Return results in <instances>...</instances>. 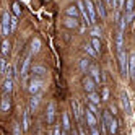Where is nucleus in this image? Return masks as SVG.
Segmentation results:
<instances>
[{"label": "nucleus", "mask_w": 135, "mask_h": 135, "mask_svg": "<svg viewBox=\"0 0 135 135\" xmlns=\"http://www.w3.org/2000/svg\"><path fill=\"white\" fill-rule=\"evenodd\" d=\"M78 135H85V132H83V129H81V127L78 129Z\"/></svg>", "instance_id": "obj_44"}, {"label": "nucleus", "mask_w": 135, "mask_h": 135, "mask_svg": "<svg viewBox=\"0 0 135 135\" xmlns=\"http://www.w3.org/2000/svg\"><path fill=\"white\" fill-rule=\"evenodd\" d=\"M133 33H135V28H133Z\"/></svg>", "instance_id": "obj_46"}, {"label": "nucleus", "mask_w": 135, "mask_h": 135, "mask_svg": "<svg viewBox=\"0 0 135 135\" xmlns=\"http://www.w3.org/2000/svg\"><path fill=\"white\" fill-rule=\"evenodd\" d=\"M115 46H117V51L120 52L122 47H124V33L117 31V36H115Z\"/></svg>", "instance_id": "obj_18"}, {"label": "nucleus", "mask_w": 135, "mask_h": 135, "mask_svg": "<svg viewBox=\"0 0 135 135\" xmlns=\"http://www.w3.org/2000/svg\"><path fill=\"white\" fill-rule=\"evenodd\" d=\"M88 109H90L93 114H96V112H98V108H96V104H93V103H90V104H88Z\"/></svg>", "instance_id": "obj_37"}, {"label": "nucleus", "mask_w": 135, "mask_h": 135, "mask_svg": "<svg viewBox=\"0 0 135 135\" xmlns=\"http://www.w3.org/2000/svg\"><path fill=\"white\" fill-rule=\"evenodd\" d=\"M41 88H42V80L41 78H33L31 83H30V86H28V90H30L31 94H37Z\"/></svg>", "instance_id": "obj_4"}, {"label": "nucleus", "mask_w": 135, "mask_h": 135, "mask_svg": "<svg viewBox=\"0 0 135 135\" xmlns=\"http://www.w3.org/2000/svg\"><path fill=\"white\" fill-rule=\"evenodd\" d=\"M23 129L25 130L30 129V111H25L23 112Z\"/></svg>", "instance_id": "obj_24"}, {"label": "nucleus", "mask_w": 135, "mask_h": 135, "mask_svg": "<svg viewBox=\"0 0 135 135\" xmlns=\"http://www.w3.org/2000/svg\"><path fill=\"white\" fill-rule=\"evenodd\" d=\"M13 133L15 135H21V130H20V125H18V124L13 125Z\"/></svg>", "instance_id": "obj_38"}, {"label": "nucleus", "mask_w": 135, "mask_h": 135, "mask_svg": "<svg viewBox=\"0 0 135 135\" xmlns=\"http://www.w3.org/2000/svg\"><path fill=\"white\" fill-rule=\"evenodd\" d=\"M88 99H90V103H93V104H99V94L98 93H88Z\"/></svg>", "instance_id": "obj_25"}, {"label": "nucleus", "mask_w": 135, "mask_h": 135, "mask_svg": "<svg viewBox=\"0 0 135 135\" xmlns=\"http://www.w3.org/2000/svg\"><path fill=\"white\" fill-rule=\"evenodd\" d=\"M90 34H91L93 37H99V36H101V30H99V28H98V26L94 25V26L91 28V31H90Z\"/></svg>", "instance_id": "obj_32"}, {"label": "nucleus", "mask_w": 135, "mask_h": 135, "mask_svg": "<svg viewBox=\"0 0 135 135\" xmlns=\"http://www.w3.org/2000/svg\"><path fill=\"white\" fill-rule=\"evenodd\" d=\"M83 86L88 93H94V80H91L90 76H85L83 78Z\"/></svg>", "instance_id": "obj_11"}, {"label": "nucleus", "mask_w": 135, "mask_h": 135, "mask_svg": "<svg viewBox=\"0 0 135 135\" xmlns=\"http://www.w3.org/2000/svg\"><path fill=\"white\" fill-rule=\"evenodd\" d=\"M0 47H2V54L3 55H8V52H10V42H8V39H5Z\"/></svg>", "instance_id": "obj_29"}, {"label": "nucleus", "mask_w": 135, "mask_h": 135, "mask_svg": "<svg viewBox=\"0 0 135 135\" xmlns=\"http://www.w3.org/2000/svg\"><path fill=\"white\" fill-rule=\"evenodd\" d=\"M5 70H7V62H5V59L2 57V59H0V76L5 75Z\"/></svg>", "instance_id": "obj_35"}, {"label": "nucleus", "mask_w": 135, "mask_h": 135, "mask_svg": "<svg viewBox=\"0 0 135 135\" xmlns=\"http://www.w3.org/2000/svg\"><path fill=\"white\" fill-rule=\"evenodd\" d=\"M16 25H18V20H16V16H12V31H15Z\"/></svg>", "instance_id": "obj_39"}, {"label": "nucleus", "mask_w": 135, "mask_h": 135, "mask_svg": "<svg viewBox=\"0 0 135 135\" xmlns=\"http://www.w3.org/2000/svg\"><path fill=\"white\" fill-rule=\"evenodd\" d=\"M47 135H51V133H47ZM52 135H54V133H52Z\"/></svg>", "instance_id": "obj_47"}, {"label": "nucleus", "mask_w": 135, "mask_h": 135, "mask_svg": "<svg viewBox=\"0 0 135 135\" xmlns=\"http://www.w3.org/2000/svg\"><path fill=\"white\" fill-rule=\"evenodd\" d=\"M39 99H41L39 94H33V98H31V101H30V111H36L37 104H39Z\"/></svg>", "instance_id": "obj_20"}, {"label": "nucleus", "mask_w": 135, "mask_h": 135, "mask_svg": "<svg viewBox=\"0 0 135 135\" xmlns=\"http://www.w3.org/2000/svg\"><path fill=\"white\" fill-rule=\"evenodd\" d=\"M85 117H86V124H88V127H96V117H94V114L90 111V109H86L85 111Z\"/></svg>", "instance_id": "obj_9"}, {"label": "nucleus", "mask_w": 135, "mask_h": 135, "mask_svg": "<svg viewBox=\"0 0 135 135\" xmlns=\"http://www.w3.org/2000/svg\"><path fill=\"white\" fill-rule=\"evenodd\" d=\"M54 117H55V106L54 103H49V106H47V124H52Z\"/></svg>", "instance_id": "obj_13"}, {"label": "nucleus", "mask_w": 135, "mask_h": 135, "mask_svg": "<svg viewBox=\"0 0 135 135\" xmlns=\"http://www.w3.org/2000/svg\"><path fill=\"white\" fill-rule=\"evenodd\" d=\"M129 76L135 81V52L129 55Z\"/></svg>", "instance_id": "obj_7"}, {"label": "nucleus", "mask_w": 135, "mask_h": 135, "mask_svg": "<svg viewBox=\"0 0 135 135\" xmlns=\"http://www.w3.org/2000/svg\"><path fill=\"white\" fill-rule=\"evenodd\" d=\"M65 13H67V16L78 18V15H80V10H78V7H76V5H72V7H69V8L65 10Z\"/></svg>", "instance_id": "obj_16"}, {"label": "nucleus", "mask_w": 135, "mask_h": 135, "mask_svg": "<svg viewBox=\"0 0 135 135\" xmlns=\"http://www.w3.org/2000/svg\"><path fill=\"white\" fill-rule=\"evenodd\" d=\"M64 25L67 28H70V30H75V28L78 26V20H76V18H72V16H67L65 21H64Z\"/></svg>", "instance_id": "obj_15"}, {"label": "nucleus", "mask_w": 135, "mask_h": 135, "mask_svg": "<svg viewBox=\"0 0 135 135\" xmlns=\"http://www.w3.org/2000/svg\"><path fill=\"white\" fill-rule=\"evenodd\" d=\"M0 108H2L3 112H7L8 109H10V94L3 93V96H2V104H0Z\"/></svg>", "instance_id": "obj_14"}, {"label": "nucleus", "mask_w": 135, "mask_h": 135, "mask_svg": "<svg viewBox=\"0 0 135 135\" xmlns=\"http://www.w3.org/2000/svg\"><path fill=\"white\" fill-rule=\"evenodd\" d=\"M10 33H12V16L8 12H3V15H2V34L7 37Z\"/></svg>", "instance_id": "obj_1"}, {"label": "nucleus", "mask_w": 135, "mask_h": 135, "mask_svg": "<svg viewBox=\"0 0 135 135\" xmlns=\"http://www.w3.org/2000/svg\"><path fill=\"white\" fill-rule=\"evenodd\" d=\"M96 10H98V13H99V16L101 18H106V8H104V5H103V2L101 0H96Z\"/></svg>", "instance_id": "obj_21"}, {"label": "nucleus", "mask_w": 135, "mask_h": 135, "mask_svg": "<svg viewBox=\"0 0 135 135\" xmlns=\"http://www.w3.org/2000/svg\"><path fill=\"white\" fill-rule=\"evenodd\" d=\"M5 78L12 80L13 78V67L12 65H7V70H5Z\"/></svg>", "instance_id": "obj_31"}, {"label": "nucleus", "mask_w": 135, "mask_h": 135, "mask_svg": "<svg viewBox=\"0 0 135 135\" xmlns=\"http://www.w3.org/2000/svg\"><path fill=\"white\" fill-rule=\"evenodd\" d=\"M31 72H33V75H36V76H42V75H46V73H47V72H46V69H44L42 65H33Z\"/></svg>", "instance_id": "obj_19"}, {"label": "nucleus", "mask_w": 135, "mask_h": 135, "mask_svg": "<svg viewBox=\"0 0 135 135\" xmlns=\"http://www.w3.org/2000/svg\"><path fill=\"white\" fill-rule=\"evenodd\" d=\"M124 5H125V0H117V10L124 8Z\"/></svg>", "instance_id": "obj_40"}, {"label": "nucleus", "mask_w": 135, "mask_h": 135, "mask_svg": "<svg viewBox=\"0 0 135 135\" xmlns=\"http://www.w3.org/2000/svg\"><path fill=\"white\" fill-rule=\"evenodd\" d=\"M108 96H109V90L104 88V90H103V99H108Z\"/></svg>", "instance_id": "obj_41"}, {"label": "nucleus", "mask_w": 135, "mask_h": 135, "mask_svg": "<svg viewBox=\"0 0 135 135\" xmlns=\"http://www.w3.org/2000/svg\"><path fill=\"white\" fill-rule=\"evenodd\" d=\"M133 5H135V0H127L125 2V15L133 13Z\"/></svg>", "instance_id": "obj_28"}, {"label": "nucleus", "mask_w": 135, "mask_h": 135, "mask_svg": "<svg viewBox=\"0 0 135 135\" xmlns=\"http://www.w3.org/2000/svg\"><path fill=\"white\" fill-rule=\"evenodd\" d=\"M62 135H65V133H62Z\"/></svg>", "instance_id": "obj_48"}, {"label": "nucleus", "mask_w": 135, "mask_h": 135, "mask_svg": "<svg viewBox=\"0 0 135 135\" xmlns=\"http://www.w3.org/2000/svg\"><path fill=\"white\" fill-rule=\"evenodd\" d=\"M76 7H78V10H80V13H81V16H83V20H85V25L90 26V25H91V18H90V15H88V10H86L85 2H83V0H78Z\"/></svg>", "instance_id": "obj_3"}, {"label": "nucleus", "mask_w": 135, "mask_h": 135, "mask_svg": "<svg viewBox=\"0 0 135 135\" xmlns=\"http://www.w3.org/2000/svg\"><path fill=\"white\" fill-rule=\"evenodd\" d=\"M119 65H120V73L122 76H129V55L124 51L119 52Z\"/></svg>", "instance_id": "obj_2"}, {"label": "nucleus", "mask_w": 135, "mask_h": 135, "mask_svg": "<svg viewBox=\"0 0 135 135\" xmlns=\"http://www.w3.org/2000/svg\"><path fill=\"white\" fill-rule=\"evenodd\" d=\"M91 46H93V49L96 52H99L101 51V41H99V37H93V39H91Z\"/></svg>", "instance_id": "obj_27"}, {"label": "nucleus", "mask_w": 135, "mask_h": 135, "mask_svg": "<svg viewBox=\"0 0 135 135\" xmlns=\"http://www.w3.org/2000/svg\"><path fill=\"white\" fill-rule=\"evenodd\" d=\"M39 49H41V39L39 37H34L31 41V54H37Z\"/></svg>", "instance_id": "obj_17"}, {"label": "nucleus", "mask_w": 135, "mask_h": 135, "mask_svg": "<svg viewBox=\"0 0 135 135\" xmlns=\"http://www.w3.org/2000/svg\"><path fill=\"white\" fill-rule=\"evenodd\" d=\"M30 64H31V54L25 57L23 65H21V72H20V73H21V78H23V80L26 78V75H28V69H30Z\"/></svg>", "instance_id": "obj_8"}, {"label": "nucleus", "mask_w": 135, "mask_h": 135, "mask_svg": "<svg viewBox=\"0 0 135 135\" xmlns=\"http://www.w3.org/2000/svg\"><path fill=\"white\" fill-rule=\"evenodd\" d=\"M108 130H109V133L115 135V132H117V120H115V119H112V120H111V124H109Z\"/></svg>", "instance_id": "obj_30"}, {"label": "nucleus", "mask_w": 135, "mask_h": 135, "mask_svg": "<svg viewBox=\"0 0 135 135\" xmlns=\"http://www.w3.org/2000/svg\"><path fill=\"white\" fill-rule=\"evenodd\" d=\"M12 90H13V80L5 78V81H3V93L10 94V93H12Z\"/></svg>", "instance_id": "obj_22"}, {"label": "nucleus", "mask_w": 135, "mask_h": 135, "mask_svg": "<svg viewBox=\"0 0 135 135\" xmlns=\"http://www.w3.org/2000/svg\"><path fill=\"white\" fill-rule=\"evenodd\" d=\"M72 109H73V114H75V119L76 120H81V109H80V104L76 99H72Z\"/></svg>", "instance_id": "obj_10"}, {"label": "nucleus", "mask_w": 135, "mask_h": 135, "mask_svg": "<svg viewBox=\"0 0 135 135\" xmlns=\"http://www.w3.org/2000/svg\"><path fill=\"white\" fill-rule=\"evenodd\" d=\"M62 133H64V132L60 130V127H59V125H57V127L54 129V135H62Z\"/></svg>", "instance_id": "obj_42"}, {"label": "nucleus", "mask_w": 135, "mask_h": 135, "mask_svg": "<svg viewBox=\"0 0 135 135\" xmlns=\"http://www.w3.org/2000/svg\"><path fill=\"white\" fill-rule=\"evenodd\" d=\"M80 69L83 72H86V69H88V59H81L80 60Z\"/></svg>", "instance_id": "obj_36"}, {"label": "nucleus", "mask_w": 135, "mask_h": 135, "mask_svg": "<svg viewBox=\"0 0 135 135\" xmlns=\"http://www.w3.org/2000/svg\"><path fill=\"white\" fill-rule=\"evenodd\" d=\"M12 8H13V13H15V16H16V18L21 15V8H20V3H18V2H15Z\"/></svg>", "instance_id": "obj_33"}, {"label": "nucleus", "mask_w": 135, "mask_h": 135, "mask_svg": "<svg viewBox=\"0 0 135 135\" xmlns=\"http://www.w3.org/2000/svg\"><path fill=\"white\" fill-rule=\"evenodd\" d=\"M120 104H122V109L125 114H130L132 112V108H130V101H129V96L125 91L120 93Z\"/></svg>", "instance_id": "obj_6"}, {"label": "nucleus", "mask_w": 135, "mask_h": 135, "mask_svg": "<svg viewBox=\"0 0 135 135\" xmlns=\"http://www.w3.org/2000/svg\"><path fill=\"white\" fill-rule=\"evenodd\" d=\"M85 51L88 52L90 55H93V57H96V55H98V52H96V51L93 49V46H91V44H86V46H85Z\"/></svg>", "instance_id": "obj_34"}, {"label": "nucleus", "mask_w": 135, "mask_h": 135, "mask_svg": "<svg viewBox=\"0 0 135 135\" xmlns=\"http://www.w3.org/2000/svg\"><path fill=\"white\" fill-rule=\"evenodd\" d=\"M73 135H78V133H76V132H73Z\"/></svg>", "instance_id": "obj_45"}, {"label": "nucleus", "mask_w": 135, "mask_h": 135, "mask_svg": "<svg viewBox=\"0 0 135 135\" xmlns=\"http://www.w3.org/2000/svg\"><path fill=\"white\" fill-rule=\"evenodd\" d=\"M112 119H114V117H112V114H111L109 111H104V112H103V129H104V130H108V127H109V124H111Z\"/></svg>", "instance_id": "obj_12"}, {"label": "nucleus", "mask_w": 135, "mask_h": 135, "mask_svg": "<svg viewBox=\"0 0 135 135\" xmlns=\"http://www.w3.org/2000/svg\"><path fill=\"white\" fill-rule=\"evenodd\" d=\"M83 2H85L86 10H88V15L91 18V25L94 26V23H96V7H94V3L91 2V0H83Z\"/></svg>", "instance_id": "obj_5"}, {"label": "nucleus", "mask_w": 135, "mask_h": 135, "mask_svg": "<svg viewBox=\"0 0 135 135\" xmlns=\"http://www.w3.org/2000/svg\"><path fill=\"white\" fill-rule=\"evenodd\" d=\"M91 75H93V80H94V83H99L101 76H99V70H98V67H91Z\"/></svg>", "instance_id": "obj_26"}, {"label": "nucleus", "mask_w": 135, "mask_h": 135, "mask_svg": "<svg viewBox=\"0 0 135 135\" xmlns=\"http://www.w3.org/2000/svg\"><path fill=\"white\" fill-rule=\"evenodd\" d=\"M91 135H99V130L96 129V127H93V129H91Z\"/></svg>", "instance_id": "obj_43"}, {"label": "nucleus", "mask_w": 135, "mask_h": 135, "mask_svg": "<svg viewBox=\"0 0 135 135\" xmlns=\"http://www.w3.org/2000/svg\"><path fill=\"white\" fill-rule=\"evenodd\" d=\"M62 129L64 130H69L70 129V120H69V114H67V112L62 114Z\"/></svg>", "instance_id": "obj_23"}]
</instances>
